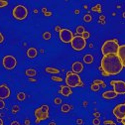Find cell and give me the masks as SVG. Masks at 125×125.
Wrapping results in <instances>:
<instances>
[{"label": "cell", "instance_id": "obj_1", "mask_svg": "<svg viewBox=\"0 0 125 125\" xmlns=\"http://www.w3.org/2000/svg\"><path fill=\"white\" fill-rule=\"evenodd\" d=\"M100 69L105 75L117 74L122 71L123 65L117 54H110L103 56L100 62Z\"/></svg>", "mask_w": 125, "mask_h": 125}, {"label": "cell", "instance_id": "obj_2", "mask_svg": "<svg viewBox=\"0 0 125 125\" xmlns=\"http://www.w3.org/2000/svg\"><path fill=\"white\" fill-rule=\"evenodd\" d=\"M118 48H119V45L116 40H108L102 45L101 52L103 56L110 55V54H117Z\"/></svg>", "mask_w": 125, "mask_h": 125}, {"label": "cell", "instance_id": "obj_3", "mask_svg": "<svg viewBox=\"0 0 125 125\" xmlns=\"http://www.w3.org/2000/svg\"><path fill=\"white\" fill-rule=\"evenodd\" d=\"M66 83L68 86L70 87H76V86H83V83L81 80L80 75L77 73L68 72L67 73V77H66Z\"/></svg>", "mask_w": 125, "mask_h": 125}, {"label": "cell", "instance_id": "obj_4", "mask_svg": "<svg viewBox=\"0 0 125 125\" xmlns=\"http://www.w3.org/2000/svg\"><path fill=\"white\" fill-rule=\"evenodd\" d=\"M71 45L73 47V49L75 51H82L85 48L86 46V40L83 39L81 35H77V36H73Z\"/></svg>", "mask_w": 125, "mask_h": 125}, {"label": "cell", "instance_id": "obj_5", "mask_svg": "<svg viewBox=\"0 0 125 125\" xmlns=\"http://www.w3.org/2000/svg\"><path fill=\"white\" fill-rule=\"evenodd\" d=\"M28 15V10L23 5H17L13 9V17L17 20H24Z\"/></svg>", "mask_w": 125, "mask_h": 125}, {"label": "cell", "instance_id": "obj_6", "mask_svg": "<svg viewBox=\"0 0 125 125\" xmlns=\"http://www.w3.org/2000/svg\"><path fill=\"white\" fill-rule=\"evenodd\" d=\"M35 116L37 118L36 122H40L42 120H46L49 117V106L48 105H43L40 108L35 110Z\"/></svg>", "mask_w": 125, "mask_h": 125}, {"label": "cell", "instance_id": "obj_7", "mask_svg": "<svg viewBox=\"0 0 125 125\" xmlns=\"http://www.w3.org/2000/svg\"><path fill=\"white\" fill-rule=\"evenodd\" d=\"M17 65V60L13 56H5L3 58V67L6 70H13Z\"/></svg>", "mask_w": 125, "mask_h": 125}, {"label": "cell", "instance_id": "obj_8", "mask_svg": "<svg viewBox=\"0 0 125 125\" xmlns=\"http://www.w3.org/2000/svg\"><path fill=\"white\" fill-rule=\"evenodd\" d=\"M73 38V32L69 29H61L60 31V39L64 43H71Z\"/></svg>", "mask_w": 125, "mask_h": 125}, {"label": "cell", "instance_id": "obj_9", "mask_svg": "<svg viewBox=\"0 0 125 125\" xmlns=\"http://www.w3.org/2000/svg\"><path fill=\"white\" fill-rule=\"evenodd\" d=\"M113 114L120 121L122 119H124L125 118V103L115 106V108L113 109Z\"/></svg>", "mask_w": 125, "mask_h": 125}, {"label": "cell", "instance_id": "obj_10", "mask_svg": "<svg viewBox=\"0 0 125 125\" xmlns=\"http://www.w3.org/2000/svg\"><path fill=\"white\" fill-rule=\"evenodd\" d=\"M111 85L114 87V91L117 94H124L125 93V83L121 81H112L110 83Z\"/></svg>", "mask_w": 125, "mask_h": 125}, {"label": "cell", "instance_id": "obj_11", "mask_svg": "<svg viewBox=\"0 0 125 125\" xmlns=\"http://www.w3.org/2000/svg\"><path fill=\"white\" fill-rule=\"evenodd\" d=\"M10 96V89L6 84L0 85V99H5Z\"/></svg>", "mask_w": 125, "mask_h": 125}, {"label": "cell", "instance_id": "obj_12", "mask_svg": "<svg viewBox=\"0 0 125 125\" xmlns=\"http://www.w3.org/2000/svg\"><path fill=\"white\" fill-rule=\"evenodd\" d=\"M117 56L119 57V59H120V61L122 62L123 67L125 68V45L119 46L118 52H117Z\"/></svg>", "mask_w": 125, "mask_h": 125}, {"label": "cell", "instance_id": "obj_13", "mask_svg": "<svg viewBox=\"0 0 125 125\" xmlns=\"http://www.w3.org/2000/svg\"><path fill=\"white\" fill-rule=\"evenodd\" d=\"M83 66L82 62H73V72L74 73L79 74L81 72H83Z\"/></svg>", "mask_w": 125, "mask_h": 125}, {"label": "cell", "instance_id": "obj_14", "mask_svg": "<svg viewBox=\"0 0 125 125\" xmlns=\"http://www.w3.org/2000/svg\"><path fill=\"white\" fill-rule=\"evenodd\" d=\"M72 89L70 86L68 85H64V86H61V90H60V93L61 94H62L64 96H69L72 94Z\"/></svg>", "mask_w": 125, "mask_h": 125}, {"label": "cell", "instance_id": "obj_15", "mask_svg": "<svg viewBox=\"0 0 125 125\" xmlns=\"http://www.w3.org/2000/svg\"><path fill=\"white\" fill-rule=\"evenodd\" d=\"M116 95H117V93L115 91H111V90H108V91H105L102 93V97L106 98V99L114 98V97H116Z\"/></svg>", "mask_w": 125, "mask_h": 125}, {"label": "cell", "instance_id": "obj_16", "mask_svg": "<svg viewBox=\"0 0 125 125\" xmlns=\"http://www.w3.org/2000/svg\"><path fill=\"white\" fill-rule=\"evenodd\" d=\"M37 54H38V52H37V50H36L35 48H30V49H28V51H27V56H28L30 59L36 58V57H37Z\"/></svg>", "mask_w": 125, "mask_h": 125}, {"label": "cell", "instance_id": "obj_17", "mask_svg": "<svg viewBox=\"0 0 125 125\" xmlns=\"http://www.w3.org/2000/svg\"><path fill=\"white\" fill-rule=\"evenodd\" d=\"M92 61H93V57L91 55H85L83 57V62L85 64H91Z\"/></svg>", "mask_w": 125, "mask_h": 125}, {"label": "cell", "instance_id": "obj_18", "mask_svg": "<svg viewBox=\"0 0 125 125\" xmlns=\"http://www.w3.org/2000/svg\"><path fill=\"white\" fill-rule=\"evenodd\" d=\"M46 72H47V73H60V70L55 69V68H50V67H48V68H46Z\"/></svg>", "mask_w": 125, "mask_h": 125}, {"label": "cell", "instance_id": "obj_19", "mask_svg": "<svg viewBox=\"0 0 125 125\" xmlns=\"http://www.w3.org/2000/svg\"><path fill=\"white\" fill-rule=\"evenodd\" d=\"M70 109H71V107H70L69 104H62V108H61V110H62V112H69V111H70Z\"/></svg>", "mask_w": 125, "mask_h": 125}, {"label": "cell", "instance_id": "obj_20", "mask_svg": "<svg viewBox=\"0 0 125 125\" xmlns=\"http://www.w3.org/2000/svg\"><path fill=\"white\" fill-rule=\"evenodd\" d=\"M27 75H29V76H34L35 74H36V71L35 70H33V69H29V70H27L26 71V73H25Z\"/></svg>", "mask_w": 125, "mask_h": 125}, {"label": "cell", "instance_id": "obj_21", "mask_svg": "<svg viewBox=\"0 0 125 125\" xmlns=\"http://www.w3.org/2000/svg\"><path fill=\"white\" fill-rule=\"evenodd\" d=\"M75 31H76L77 35H81V34L83 35V33L84 32L85 30H84V28H83V26H79V27H76V30H75Z\"/></svg>", "mask_w": 125, "mask_h": 125}, {"label": "cell", "instance_id": "obj_22", "mask_svg": "<svg viewBox=\"0 0 125 125\" xmlns=\"http://www.w3.org/2000/svg\"><path fill=\"white\" fill-rule=\"evenodd\" d=\"M25 97H26V95H25L24 92H19L18 94H17V98H18L19 101H23L25 99Z\"/></svg>", "mask_w": 125, "mask_h": 125}, {"label": "cell", "instance_id": "obj_23", "mask_svg": "<svg viewBox=\"0 0 125 125\" xmlns=\"http://www.w3.org/2000/svg\"><path fill=\"white\" fill-rule=\"evenodd\" d=\"M90 88H91L92 91H97V90L99 89V85H98V84H95V83H92Z\"/></svg>", "mask_w": 125, "mask_h": 125}, {"label": "cell", "instance_id": "obj_24", "mask_svg": "<svg viewBox=\"0 0 125 125\" xmlns=\"http://www.w3.org/2000/svg\"><path fill=\"white\" fill-rule=\"evenodd\" d=\"M83 20H84L85 22H90V21H91V16H90V14H86V15H84Z\"/></svg>", "mask_w": 125, "mask_h": 125}, {"label": "cell", "instance_id": "obj_25", "mask_svg": "<svg viewBox=\"0 0 125 125\" xmlns=\"http://www.w3.org/2000/svg\"><path fill=\"white\" fill-rule=\"evenodd\" d=\"M43 37H44L45 40H49V39H51V33L50 32H46V33H44Z\"/></svg>", "mask_w": 125, "mask_h": 125}, {"label": "cell", "instance_id": "obj_26", "mask_svg": "<svg viewBox=\"0 0 125 125\" xmlns=\"http://www.w3.org/2000/svg\"><path fill=\"white\" fill-rule=\"evenodd\" d=\"M89 36H90V35H89V33H88V32H86V31H84V32L83 33V35H82V37H83V39H85V40H86V39H88V38H89Z\"/></svg>", "mask_w": 125, "mask_h": 125}, {"label": "cell", "instance_id": "obj_27", "mask_svg": "<svg viewBox=\"0 0 125 125\" xmlns=\"http://www.w3.org/2000/svg\"><path fill=\"white\" fill-rule=\"evenodd\" d=\"M7 1H4V0H0V8H3L5 6H7Z\"/></svg>", "mask_w": 125, "mask_h": 125}, {"label": "cell", "instance_id": "obj_28", "mask_svg": "<svg viewBox=\"0 0 125 125\" xmlns=\"http://www.w3.org/2000/svg\"><path fill=\"white\" fill-rule=\"evenodd\" d=\"M92 10H93V11H97V12H99V11H100V5L97 4L96 6H93V7H92Z\"/></svg>", "mask_w": 125, "mask_h": 125}, {"label": "cell", "instance_id": "obj_29", "mask_svg": "<svg viewBox=\"0 0 125 125\" xmlns=\"http://www.w3.org/2000/svg\"><path fill=\"white\" fill-rule=\"evenodd\" d=\"M95 83V84H101L102 86H105V83L102 82V81H94V83Z\"/></svg>", "mask_w": 125, "mask_h": 125}, {"label": "cell", "instance_id": "obj_30", "mask_svg": "<svg viewBox=\"0 0 125 125\" xmlns=\"http://www.w3.org/2000/svg\"><path fill=\"white\" fill-rule=\"evenodd\" d=\"M18 110H19V106H18V105H15V106H13V109H12V112H13V113L17 112Z\"/></svg>", "mask_w": 125, "mask_h": 125}, {"label": "cell", "instance_id": "obj_31", "mask_svg": "<svg viewBox=\"0 0 125 125\" xmlns=\"http://www.w3.org/2000/svg\"><path fill=\"white\" fill-rule=\"evenodd\" d=\"M52 80H53L54 82H62V81L61 77H58V76H53V77H52Z\"/></svg>", "mask_w": 125, "mask_h": 125}, {"label": "cell", "instance_id": "obj_32", "mask_svg": "<svg viewBox=\"0 0 125 125\" xmlns=\"http://www.w3.org/2000/svg\"><path fill=\"white\" fill-rule=\"evenodd\" d=\"M4 107H5V102L2 99H0V109H3Z\"/></svg>", "mask_w": 125, "mask_h": 125}, {"label": "cell", "instance_id": "obj_33", "mask_svg": "<svg viewBox=\"0 0 125 125\" xmlns=\"http://www.w3.org/2000/svg\"><path fill=\"white\" fill-rule=\"evenodd\" d=\"M92 123L94 124V125H98V124L100 123V121H99V119H98V118H95V119H93Z\"/></svg>", "mask_w": 125, "mask_h": 125}, {"label": "cell", "instance_id": "obj_34", "mask_svg": "<svg viewBox=\"0 0 125 125\" xmlns=\"http://www.w3.org/2000/svg\"><path fill=\"white\" fill-rule=\"evenodd\" d=\"M55 103H56V104H60V103H61V98H59V97L55 98Z\"/></svg>", "mask_w": 125, "mask_h": 125}, {"label": "cell", "instance_id": "obj_35", "mask_svg": "<svg viewBox=\"0 0 125 125\" xmlns=\"http://www.w3.org/2000/svg\"><path fill=\"white\" fill-rule=\"evenodd\" d=\"M3 41H4V37L1 33H0V43H3Z\"/></svg>", "mask_w": 125, "mask_h": 125}, {"label": "cell", "instance_id": "obj_36", "mask_svg": "<svg viewBox=\"0 0 125 125\" xmlns=\"http://www.w3.org/2000/svg\"><path fill=\"white\" fill-rule=\"evenodd\" d=\"M11 125H20V124H19L17 121H13V122L11 123Z\"/></svg>", "mask_w": 125, "mask_h": 125}, {"label": "cell", "instance_id": "obj_37", "mask_svg": "<svg viewBox=\"0 0 125 125\" xmlns=\"http://www.w3.org/2000/svg\"><path fill=\"white\" fill-rule=\"evenodd\" d=\"M121 123H122V124H123V125H125V118H124V119H122V120H121Z\"/></svg>", "mask_w": 125, "mask_h": 125}, {"label": "cell", "instance_id": "obj_38", "mask_svg": "<svg viewBox=\"0 0 125 125\" xmlns=\"http://www.w3.org/2000/svg\"><path fill=\"white\" fill-rule=\"evenodd\" d=\"M0 125H4V124H3V121H2L1 118H0Z\"/></svg>", "mask_w": 125, "mask_h": 125}, {"label": "cell", "instance_id": "obj_39", "mask_svg": "<svg viewBox=\"0 0 125 125\" xmlns=\"http://www.w3.org/2000/svg\"><path fill=\"white\" fill-rule=\"evenodd\" d=\"M50 125H56V123H55V122H51Z\"/></svg>", "mask_w": 125, "mask_h": 125}]
</instances>
